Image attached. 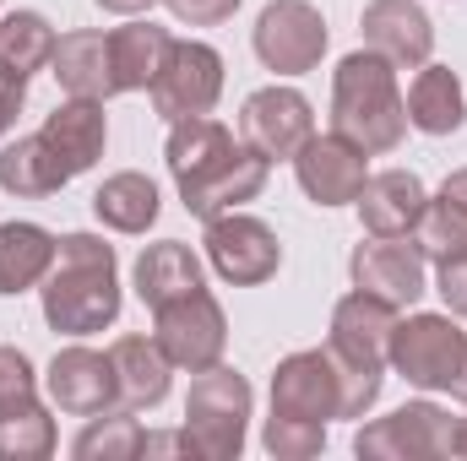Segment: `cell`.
Returning <instances> with one entry per match:
<instances>
[{"mask_svg":"<svg viewBox=\"0 0 467 461\" xmlns=\"http://www.w3.org/2000/svg\"><path fill=\"white\" fill-rule=\"evenodd\" d=\"M104 11H115V16H136V11H147L152 0H99Z\"/></svg>","mask_w":467,"mask_h":461,"instance_id":"f35d334b","label":"cell"},{"mask_svg":"<svg viewBox=\"0 0 467 461\" xmlns=\"http://www.w3.org/2000/svg\"><path fill=\"white\" fill-rule=\"evenodd\" d=\"M55 55V27L38 11H11L0 16V71L5 77H33Z\"/></svg>","mask_w":467,"mask_h":461,"instance_id":"83f0119b","label":"cell"},{"mask_svg":"<svg viewBox=\"0 0 467 461\" xmlns=\"http://www.w3.org/2000/svg\"><path fill=\"white\" fill-rule=\"evenodd\" d=\"M358 27H364V49H375L397 71H419L435 55V22L413 0H369Z\"/></svg>","mask_w":467,"mask_h":461,"instance_id":"e0dca14e","label":"cell"},{"mask_svg":"<svg viewBox=\"0 0 467 461\" xmlns=\"http://www.w3.org/2000/svg\"><path fill=\"white\" fill-rule=\"evenodd\" d=\"M353 451L369 461H441L457 456V418L435 402H408L353 435Z\"/></svg>","mask_w":467,"mask_h":461,"instance_id":"ba28073f","label":"cell"},{"mask_svg":"<svg viewBox=\"0 0 467 461\" xmlns=\"http://www.w3.org/2000/svg\"><path fill=\"white\" fill-rule=\"evenodd\" d=\"M451 396H462L467 402V364H462V374H457V385H451Z\"/></svg>","mask_w":467,"mask_h":461,"instance_id":"60d3db41","label":"cell"},{"mask_svg":"<svg viewBox=\"0 0 467 461\" xmlns=\"http://www.w3.org/2000/svg\"><path fill=\"white\" fill-rule=\"evenodd\" d=\"M424 250L413 244V233H369L358 239L348 255V271H353V288L408 310L430 293V271H424Z\"/></svg>","mask_w":467,"mask_h":461,"instance_id":"30bf717a","label":"cell"},{"mask_svg":"<svg viewBox=\"0 0 467 461\" xmlns=\"http://www.w3.org/2000/svg\"><path fill=\"white\" fill-rule=\"evenodd\" d=\"M207 261L213 271L234 282V288H255L266 277H277L283 266V244L277 233L266 229L261 218H244V212H223V218H207Z\"/></svg>","mask_w":467,"mask_h":461,"instance_id":"4fadbf2b","label":"cell"},{"mask_svg":"<svg viewBox=\"0 0 467 461\" xmlns=\"http://www.w3.org/2000/svg\"><path fill=\"white\" fill-rule=\"evenodd\" d=\"M60 185H71L60 174V163L49 158V147L38 136H16L5 152H0V190L5 196H22V201H44L55 196Z\"/></svg>","mask_w":467,"mask_h":461,"instance_id":"4316f807","label":"cell"},{"mask_svg":"<svg viewBox=\"0 0 467 461\" xmlns=\"http://www.w3.org/2000/svg\"><path fill=\"white\" fill-rule=\"evenodd\" d=\"M332 130L364 152H391L408 136V98L397 87V66L375 49H353L332 71Z\"/></svg>","mask_w":467,"mask_h":461,"instance_id":"3957f363","label":"cell"},{"mask_svg":"<svg viewBox=\"0 0 467 461\" xmlns=\"http://www.w3.org/2000/svg\"><path fill=\"white\" fill-rule=\"evenodd\" d=\"M44 456H55V418L44 407L0 418V461H44Z\"/></svg>","mask_w":467,"mask_h":461,"instance_id":"4dcf8cb0","label":"cell"},{"mask_svg":"<svg viewBox=\"0 0 467 461\" xmlns=\"http://www.w3.org/2000/svg\"><path fill=\"white\" fill-rule=\"evenodd\" d=\"M55 266V233L38 223H0V293H27Z\"/></svg>","mask_w":467,"mask_h":461,"instance_id":"cb8c5ba5","label":"cell"},{"mask_svg":"<svg viewBox=\"0 0 467 461\" xmlns=\"http://www.w3.org/2000/svg\"><path fill=\"white\" fill-rule=\"evenodd\" d=\"M255 55L277 77H305L327 55V16L310 0H272L255 16Z\"/></svg>","mask_w":467,"mask_h":461,"instance_id":"8fae6325","label":"cell"},{"mask_svg":"<svg viewBox=\"0 0 467 461\" xmlns=\"http://www.w3.org/2000/svg\"><path fill=\"white\" fill-rule=\"evenodd\" d=\"M457 456H467V418H457Z\"/></svg>","mask_w":467,"mask_h":461,"instance_id":"ab89813d","label":"cell"},{"mask_svg":"<svg viewBox=\"0 0 467 461\" xmlns=\"http://www.w3.org/2000/svg\"><path fill=\"white\" fill-rule=\"evenodd\" d=\"M38 374L27 364L22 347H0V418H16V413H38Z\"/></svg>","mask_w":467,"mask_h":461,"instance_id":"d6a6232c","label":"cell"},{"mask_svg":"<svg viewBox=\"0 0 467 461\" xmlns=\"http://www.w3.org/2000/svg\"><path fill=\"white\" fill-rule=\"evenodd\" d=\"M441 196H446L451 207H462V212H467V169H457V174H446V185H441Z\"/></svg>","mask_w":467,"mask_h":461,"instance_id":"74e56055","label":"cell"},{"mask_svg":"<svg viewBox=\"0 0 467 461\" xmlns=\"http://www.w3.org/2000/svg\"><path fill=\"white\" fill-rule=\"evenodd\" d=\"M180 22H191V27H218V22H229L234 11H239V0H163Z\"/></svg>","mask_w":467,"mask_h":461,"instance_id":"e575fe53","label":"cell"},{"mask_svg":"<svg viewBox=\"0 0 467 461\" xmlns=\"http://www.w3.org/2000/svg\"><path fill=\"white\" fill-rule=\"evenodd\" d=\"M141 456H191L185 429L180 435H141Z\"/></svg>","mask_w":467,"mask_h":461,"instance_id":"8d00e7d4","label":"cell"},{"mask_svg":"<svg viewBox=\"0 0 467 461\" xmlns=\"http://www.w3.org/2000/svg\"><path fill=\"white\" fill-rule=\"evenodd\" d=\"M109 364H115V380H119V407L141 413V407H158L169 396V353L158 347V337H119L109 347Z\"/></svg>","mask_w":467,"mask_h":461,"instance_id":"44dd1931","label":"cell"},{"mask_svg":"<svg viewBox=\"0 0 467 461\" xmlns=\"http://www.w3.org/2000/svg\"><path fill=\"white\" fill-rule=\"evenodd\" d=\"M364 147H353L348 136H310L299 152H294V174H299V190L316 201V207H348L364 190Z\"/></svg>","mask_w":467,"mask_h":461,"instance_id":"2e32d148","label":"cell"},{"mask_svg":"<svg viewBox=\"0 0 467 461\" xmlns=\"http://www.w3.org/2000/svg\"><path fill=\"white\" fill-rule=\"evenodd\" d=\"M44 391L71 418H99V413L119 407L115 364H109V353H93V347H60L44 369Z\"/></svg>","mask_w":467,"mask_h":461,"instance_id":"9a60e30c","label":"cell"},{"mask_svg":"<svg viewBox=\"0 0 467 461\" xmlns=\"http://www.w3.org/2000/svg\"><path fill=\"white\" fill-rule=\"evenodd\" d=\"M244 424H250V380L223 364L202 369L185 396V440L191 456L202 461H234L244 451Z\"/></svg>","mask_w":467,"mask_h":461,"instance_id":"5b68a950","label":"cell"},{"mask_svg":"<svg viewBox=\"0 0 467 461\" xmlns=\"http://www.w3.org/2000/svg\"><path fill=\"white\" fill-rule=\"evenodd\" d=\"M413 244L424 250V261H451V255H467V212L451 207L446 196L424 201V218L413 229Z\"/></svg>","mask_w":467,"mask_h":461,"instance_id":"f546056e","label":"cell"},{"mask_svg":"<svg viewBox=\"0 0 467 461\" xmlns=\"http://www.w3.org/2000/svg\"><path fill=\"white\" fill-rule=\"evenodd\" d=\"M424 179L408 174V169H386V174H369L364 190H358V218L369 233H413L424 218Z\"/></svg>","mask_w":467,"mask_h":461,"instance_id":"ffe728a7","label":"cell"},{"mask_svg":"<svg viewBox=\"0 0 467 461\" xmlns=\"http://www.w3.org/2000/svg\"><path fill=\"white\" fill-rule=\"evenodd\" d=\"M38 141L49 147V158L60 163V174H66V179L88 174V169L104 158V141H109L104 104H99V98H66L55 115L44 119Z\"/></svg>","mask_w":467,"mask_h":461,"instance_id":"ac0fdd59","label":"cell"},{"mask_svg":"<svg viewBox=\"0 0 467 461\" xmlns=\"http://www.w3.org/2000/svg\"><path fill=\"white\" fill-rule=\"evenodd\" d=\"M261 446L277 461H310V456H321V446H327V424H305V418L272 413L266 429H261Z\"/></svg>","mask_w":467,"mask_h":461,"instance_id":"1f68e13d","label":"cell"},{"mask_svg":"<svg viewBox=\"0 0 467 461\" xmlns=\"http://www.w3.org/2000/svg\"><path fill=\"white\" fill-rule=\"evenodd\" d=\"M191 288H207V282H202V261H196L191 244L158 239V244H147V250L136 255V299H141L147 310H158V304H169V299H180V293H191Z\"/></svg>","mask_w":467,"mask_h":461,"instance_id":"7402d4cb","label":"cell"},{"mask_svg":"<svg viewBox=\"0 0 467 461\" xmlns=\"http://www.w3.org/2000/svg\"><path fill=\"white\" fill-rule=\"evenodd\" d=\"M397 326V304L353 288L348 299L332 310V364L343 374V418H364L380 396V369H386V343Z\"/></svg>","mask_w":467,"mask_h":461,"instance_id":"277c9868","label":"cell"},{"mask_svg":"<svg viewBox=\"0 0 467 461\" xmlns=\"http://www.w3.org/2000/svg\"><path fill=\"white\" fill-rule=\"evenodd\" d=\"M71 451H77V461H130L141 456V424L130 418V407H109L77 435Z\"/></svg>","mask_w":467,"mask_h":461,"instance_id":"f1b7e54d","label":"cell"},{"mask_svg":"<svg viewBox=\"0 0 467 461\" xmlns=\"http://www.w3.org/2000/svg\"><path fill=\"white\" fill-rule=\"evenodd\" d=\"M93 212H99L104 229H115V233H147L158 223V185L147 174H136V169L109 174L93 190Z\"/></svg>","mask_w":467,"mask_h":461,"instance_id":"d4e9b609","label":"cell"},{"mask_svg":"<svg viewBox=\"0 0 467 461\" xmlns=\"http://www.w3.org/2000/svg\"><path fill=\"white\" fill-rule=\"evenodd\" d=\"M22 104H27V77H5V71H0V136L16 125Z\"/></svg>","mask_w":467,"mask_h":461,"instance_id":"d590c367","label":"cell"},{"mask_svg":"<svg viewBox=\"0 0 467 461\" xmlns=\"http://www.w3.org/2000/svg\"><path fill=\"white\" fill-rule=\"evenodd\" d=\"M44 321L60 337H93L119 321V266L115 244L99 233L55 239V266L44 277Z\"/></svg>","mask_w":467,"mask_h":461,"instance_id":"7a4b0ae2","label":"cell"},{"mask_svg":"<svg viewBox=\"0 0 467 461\" xmlns=\"http://www.w3.org/2000/svg\"><path fill=\"white\" fill-rule=\"evenodd\" d=\"M272 413L305 418V424L343 418V374H337V364H332L327 347L288 353V358L272 369Z\"/></svg>","mask_w":467,"mask_h":461,"instance_id":"7c38bea8","label":"cell"},{"mask_svg":"<svg viewBox=\"0 0 467 461\" xmlns=\"http://www.w3.org/2000/svg\"><path fill=\"white\" fill-rule=\"evenodd\" d=\"M169 174L180 185V201L191 218H223L266 185V158L250 147H234V130L213 115L180 119L169 130Z\"/></svg>","mask_w":467,"mask_h":461,"instance_id":"6da1fadb","label":"cell"},{"mask_svg":"<svg viewBox=\"0 0 467 461\" xmlns=\"http://www.w3.org/2000/svg\"><path fill=\"white\" fill-rule=\"evenodd\" d=\"M152 321H158V332H152V337H158V347L169 353V364H174V369L202 374V369L223 364L229 321H223V304H218L207 288H191V293H180V299L158 304V310H152Z\"/></svg>","mask_w":467,"mask_h":461,"instance_id":"9c48e42d","label":"cell"},{"mask_svg":"<svg viewBox=\"0 0 467 461\" xmlns=\"http://www.w3.org/2000/svg\"><path fill=\"white\" fill-rule=\"evenodd\" d=\"M49 66H55V82H60V93L66 98H115V55H109V33H93V27H82V33H66V38H55V55H49Z\"/></svg>","mask_w":467,"mask_h":461,"instance_id":"d6986e66","label":"cell"},{"mask_svg":"<svg viewBox=\"0 0 467 461\" xmlns=\"http://www.w3.org/2000/svg\"><path fill=\"white\" fill-rule=\"evenodd\" d=\"M386 364L419 391H451L467 364V332L451 315H408L391 326Z\"/></svg>","mask_w":467,"mask_h":461,"instance_id":"8992f818","label":"cell"},{"mask_svg":"<svg viewBox=\"0 0 467 461\" xmlns=\"http://www.w3.org/2000/svg\"><path fill=\"white\" fill-rule=\"evenodd\" d=\"M239 136L250 152H261L266 163L272 158H294L310 136H316V115H310V98L294 93V87H261L244 98L239 109Z\"/></svg>","mask_w":467,"mask_h":461,"instance_id":"5bb4252c","label":"cell"},{"mask_svg":"<svg viewBox=\"0 0 467 461\" xmlns=\"http://www.w3.org/2000/svg\"><path fill=\"white\" fill-rule=\"evenodd\" d=\"M169 27L158 22H130V27H115L109 33V55H115V87L119 93H141L152 87L163 55H169Z\"/></svg>","mask_w":467,"mask_h":461,"instance_id":"484cf974","label":"cell"},{"mask_svg":"<svg viewBox=\"0 0 467 461\" xmlns=\"http://www.w3.org/2000/svg\"><path fill=\"white\" fill-rule=\"evenodd\" d=\"M462 119H467V98L457 71L424 60L413 87H408V125L424 130V136H451V130H462Z\"/></svg>","mask_w":467,"mask_h":461,"instance_id":"603a6c76","label":"cell"},{"mask_svg":"<svg viewBox=\"0 0 467 461\" xmlns=\"http://www.w3.org/2000/svg\"><path fill=\"white\" fill-rule=\"evenodd\" d=\"M147 93H152L158 119H169V125L213 115L218 98H223V55L202 38H174Z\"/></svg>","mask_w":467,"mask_h":461,"instance_id":"52a82bcc","label":"cell"},{"mask_svg":"<svg viewBox=\"0 0 467 461\" xmlns=\"http://www.w3.org/2000/svg\"><path fill=\"white\" fill-rule=\"evenodd\" d=\"M435 293L446 299L451 315L467 321V255H451V261H435Z\"/></svg>","mask_w":467,"mask_h":461,"instance_id":"836d02e7","label":"cell"}]
</instances>
